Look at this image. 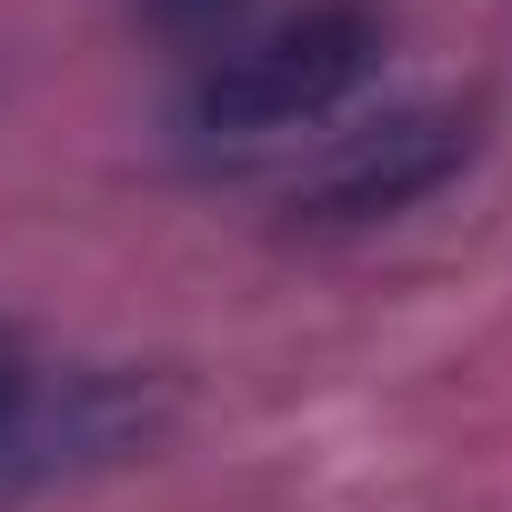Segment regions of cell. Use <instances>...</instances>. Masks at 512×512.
<instances>
[{
	"label": "cell",
	"instance_id": "obj_1",
	"mask_svg": "<svg viewBox=\"0 0 512 512\" xmlns=\"http://www.w3.org/2000/svg\"><path fill=\"white\" fill-rule=\"evenodd\" d=\"M382 71V21L362 0H312V11L221 41L201 61V81L181 91V131L201 151H251V141H282L322 111H342L362 81Z\"/></svg>",
	"mask_w": 512,
	"mask_h": 512
},
{
	"label": "cell",
	"instance_id": "obj_3",
	"mask_svg": "<svg viewBox=\"0 0 512 512\" xmlns=\"http://www.w3.org/2000/svg\"><path fill=\"white\" fill-rule=\"evenodd\" d=\"M21 392H31V362H21V342H11V332H0V412H11Z\"/></svg>",
	"mask_w": 512,
	"mask_h": 512
},
{
	"label": "cell",
	"instance_id": "obj_2",
	"mask_svg": "<svg viewBox=\"0 0 512 512\" xmlns=\"http://www.w3.org/2000/svg\"><path fill=\"white\" fill-rule=\"evenodd\" d=\"M482 141V111L462 101H412V111H382L372 131L332 141V161L292 191V221L312 231H362V221H392L412 201H432Z\"/></svg>",
	"mask_w": 512,
	"mask_h": 512
}]
</instances>
